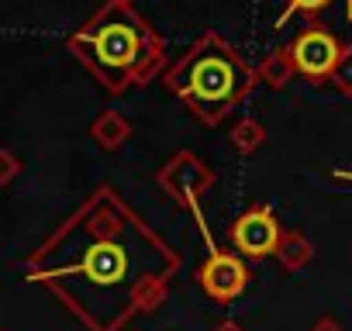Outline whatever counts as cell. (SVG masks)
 <instances>
[{"instance_id":"obj_1","label":"cell","mask_w":352,"mask_h":331,"mask_svg":"<svg viewBox=\"0 0 352 331\" xmlns=\"http://www.w3.org/2000/svg\"><path fill=\"white\" fill-rule=\"evenodd\" d=\"M25 266L28 279L45 283L69 307L83 290L97 293L94 331H114L124 317L148 314L166 300L180 255L114 187H97Z\"/></svg>"},{"instance_id":"obj_2","label":"cell","mask_w":352,"mask_h":331,"mask_svg":"<svg viewBox=\"0 0 352 331\" xmlns=\"http://www.w3.org/2000/svg\"><path fill=\"white\" fill-rule=\"evenodd\" d=\"M66 45L114 97L128 87H148L159 73H166L162 35L135 8H121L111 0H104Z\"/></svg>"},{"instance_id":"obj_3","label":"cell","mask_w":352,"mask_h":331,"mask_svg":"<svg viewBox=\"0 0 352 331\" xmlns=\"http://www.w3.org/2000/svg\"><path fill=\"white\" fill-rule=\"evenodd\" d=\"M162 83L197 121L221 124L256 90V66L218 32H204L166 73Z\"/></svg>"},{"instance_id":"obj_4","label":"cell","mask_w":352,"mask_h":331,"mask_svg":"<svg viewBox=\"0 0 352 331\" xmlns=\"http://www.w3.org/2000/svg\"><path fill=\"white\" fill-rule=\"evenodd\" d=\"M214 170L197 155V152H190V148H180L176 155H169L162 166H159V173H155V183H159V190L169 197V201H176L180 207H187L197 221H201V201H204V194L214 187Z\"/></svg>"},{"instance_id":"obj_5","label":"cell","mask_w":352,"mask_h":331,"mask_svg":"<svg viewBox=\"0 0 352 331\" xmlns=\"http://www.w3.org/2000/svg\"><path fill=\"white\" fill-rule=\"evenodd\" d=\"M290 59H294V69L297 76H307V80H328L338 56H342V42L321 28V25H307L294 42H290Z\"/></svg>"},{"instance_id":"obj_6","label":"cell","mask_w":352,"mask_h":331,"mask_svg":"<svg viewBox=\"0 0 352 331\" xmlns=\"http://www.w3.org/2000/svg\"><path fill=\"white\" fill-rule=\"evenodd\" d=\"M280 235H283V225L276 221V214H273L270 204H252L232 225V245L245 259H266V255H273L276 245H280Z\"/></svg>"},{"instance_id":"obj_7","label":"cell","mask_w":352,"mask_h":331,"mask_svg":"<svg viewBox=\"0 0 352 331\" xmlns=\"http://www.w3.org/2000/svg\"><path fill=\"white\" fill-rule=\"evenodd\" d=\"M197 279H201V290H204L211 300L228 304V300H235V297L245 293V286H249V269H245V262H242L239 252H218V249H214V252L204 259Z\"/></svg>"},{"instance_id":"obj_8","label":"cell","mask_w":352,"mask_h":331,"mask_svg":"<svg viewBox=\"0 0 352 331\" xmlns=\"http://www.w3.org/2000/svg\"><path fill=\"white\" fill-rule=\"evenodd\" d=\"M90 138L104 148V152H118L128 138H131V121L121 111H104L97 114V121L90 124Z\"/></svg>"},{"instance_id":"obj_9","label":"cell","mask_w":352,"mask_h":331,"mask_svg":"<svg viewBox=\"0 0 352 331\" xmlns=\"http://www.w3.org/2000/svg\"><path fill=\"white\" fill-rule=\"evenodd\" d=\"M294 76H297V69H294V59L287 49L266 52L256 66V83H266L270 90H287L294 83Z\"/></svg>"},{"instance_id":"obj_10","label":"cell","mask_w":352,"mask_h":331,"mask_svg":"<svg viewBox=\"0 0 352 331\" xmlns=\"http://www.w3.org/2000/svg\"><path fill=\"white\" fill-rule=\"evenodd\" d=\"M273 255L280 259V266H283V269L297 273V269H304V266L314 259V245L307 242V235H304V231H297V228H283L280 245H276V252H273Z\"/></svg>"},{"instance_id":"obj_11","label":"cell","mask_w":352,"mask_h":331,"mask_svg":"<svg viewBox=\"0 0 352 331\" xmlns=\"http://www.w3.org/2000/svg\"><path fill=\"white\" fill-rule=\"evenodd\" d=\"M263 141H266V128H263L256 117H242V121L232 128V145H235V152H242V155L259 152Z\"/></svg>"},{"instance_id":"obj_12","label":"cell","mask_w":352,"mask_h":331,"mask_svg":"<svg viewBox=\"0 0 352 331\" xmlns=\"http://www.w3.org/2000/svg\"><path fill=\"white\" fill-rule=\"evenodd\" d=\"M328 83L342 93V97H352V45H342V56L328 76Z\"/></svg>"},{"instance_id":"obj_13","label":"cell","mask_w":352,"mask_h":331,"mask_svg":"<svg viewBox=\"0 0 352 331\" xmlns=\"http://www.w3.org/2000/svg\"><path fill=\"white\" fill-rule=\"evenodd\" d=\"M328 8H331V0H283V11H280V18H276V28H280L287 18H294V14L314 18L318 11H328Z\"/></svg>"},{"instance_id":"obj_14","label":"cell","mask_w":352,"mask_h":331,"mask_svg":"<svg viewBox=\"0 0 352 331\" xmlns=\"http://www.w3.org/2000/svg\"><path fill=\"white\" fill-rule=\"evenodd\" d=\"M18 173H21V159L8 148H0V187H8Z\"/></svg>"},{"instance_id":"obj_15","label":"cell","mask_w":352,"mask_h":331,"mask_svg":"<svg viewBox=\"0 0 352 331\" xmlns=\"http://www.w3.org/2000/svg\"><path fill=\"white\" fill-rule=\"evenodd\" d=\"M311 331H345V328H342L331 314H324V317H318V321L311 324Z\"/></svg>"},{"instance_id":"obj_16","label":"cell","mask_w":352,"mask_h":331,"mask_svg":"<svg viewBox=\"0 0 352 331\" xmlns=\"http://www.w3.org/2000/svg\"><path fill=\"white\" fill-rule=\"evenodd\" d=\"M214 331H245L239 321H221V324H214Z\"/></svg>"},{"instance_id":"obj_17","label":"cell","mask_w":352,"mask_h":331,"mask_svg":"<svg viewBox=\"0 0 352 331\" xmlns=\"http://www.w3.org/2000/svg\"><path fill=\"white\" fill-rule=\"evenodd\" d=\"M111 4H121V8H131V4H135V0H111Z\"/></svg>"},{"instance_id":"obj_18","label":"cell","mask_w":352,"mask_h":331,"mask_svg":"<svg viewBox=\"0 0 352 331\" xmlns=\"http://www.w3.org/2000/svg\"><path fill=\"white\" fill-rule=\"evenodd\" d=\"M345 14H349V21H352V0H345Z\"/></svg>"}]
</instances>
